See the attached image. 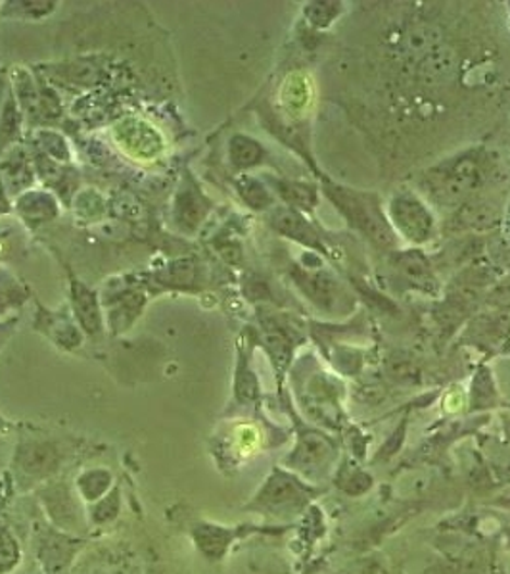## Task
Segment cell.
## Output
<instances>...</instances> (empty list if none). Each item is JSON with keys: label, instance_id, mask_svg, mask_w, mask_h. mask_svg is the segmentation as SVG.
I'll list each match as a JSON object with an SVG mask.
<instances>
[{"label": "cell", "instance_id": "1", "mask_svg": "<svg viewBox=\"0 0 510 574\" xmlns=\"http://www.w3.org/2000/svg\"><path fill=\"white\" fill-rule=\"evenodd\" d=\"M70 459L64 440L50 437H24L17 440L10 457V477L20 492H32L60 477Z\"/></svg>", "mask_w": 510, "mask_h": 574}, {"label": "cell", "instance_id": "2", "mask_svg": "<svg viewBox=\"0 0 510 574\" xmlns=\"http://www.w3.org/2000/svg\"><path fill=\"white\" fill-rule=\"evenodd\" d=\"M487 177V158L482 151H469L441 162L426 171L421 181L423 191L439 206H459Z\"/></svg>", "mask_w": 510, "mask_h": 574}, {"label": "cell", "instance_id": "3", "mask_svg": "<svg viewBox=\"0 0 510 574\" xmlns=\"http://www.w3.org/2000/svg\"><path fill=\"white\" fill-rule=\"evenodd\" d=\"M323 192L345 222L363 232L376 247L393 250L398 247V235L391 229L380 199L373 192L355 191L350 187L325 181Z\"/></svg>", "mask_w": 510, "mask_h": 574}, {"label": "cell", "instance_id": "4", "mask_svg": "<svg viewBox=\"0 0 510 574\" xmlns=\"http://www.w3.org/2000/svg\"><path fill=\"white\" fill-rule=\"evenodd\" d=\"M319 494L320 490L303 482L295 473L275 467L242 510L267 521H290L307 510L313 498Z\"/></svg>", "mask_w": 510, "mask_h": 574}, {"label": "cell", "instance_id": "5", "mask_svg": "<svg viewBox=\"0 0 510 574\" xmlns=\"http://www.w3.org/2000/svg\"><path fill=\"white\" fill-rule=\"evenodd\" d=\"M39 495L40 507L52 527L68 535L83 536L87 533V505L81 502L73 488V480L57 477L35 490Z\"/></svg>", "mask_w": 510, "mask_h": 574}, {"label": "cell", "instance_id": "6", "mask_svg": "<svg viewBox=\"0 0 510 574\" xmlns=\"http://www.w3.org/2000/svg\"><path fill=\"white\" fill-rule=\"evenodd\" d=\"M386 216L393 232L409 244H426L436 232V219L430 207L413 191H399L388 202Z\"/></svg>", "mask_w": 510, "mask_h": 574}, {"label": "cell", "instance_id": "7", "mask_svg": "<svg viewBox=\"0 0 510 574\" xmlns=\"http://www.w3.org/2000/svg\"><path fill=\"white\" fill-rule=\"evenodd\" d=\"M100 300L105 308L106 328H110L112 335H121L135 325L150 298L141 283L123 279L110 283Z\"/></svg>", "mask_w": 510, "mask_h": 574}, {"label": "cell", "instance_id": "8", "mask_svg": "<svg viewBox=\"0 0 510 574\" xmlns=\"http://www.w3.org/2000/svg\"><path fill=\"white\" fill-rule=\"evenodd\" d=\"M335 455L336 447L332 440L325 437L323 432L303 429L298 432L294 450L284 459V469L300 473L309 480L317 479L320 473L328 469Z\"/></svg>", "mask_w": 510, "mask_h": 574}, {"label": "cell", "instance_id": "9", "mask_svg": "<svg viewBox=\"0 0 510 574\" xmlns=\"http://www.w3.org/2000/svg\"><path fill=\"white\" fill-rule=\"evenodd\" d=\"M267 528L271 527H250V525L246 527H223V525H217L211 521L198 518L189 527V536H191L192 543L202 558L209 563H221L231 550L232 543L240 538L255 535V533H277V530H267Z\"/></svg>", "mask_w": 510, "mask_h": 574}, {"label": "cell", "instance_id": "10", "mask_svg": "<svg viewBox=\"0 0 510 574\" xmlns=\"http://www.w3.org/2000/svg\"><path fill=\"white\" fill-rule=\"evenodd\" d=\"M33 331L48 338L50 343L57 346L58 350L77 351L85 344V335L73 318L70 306L50 310L47 306H42L39 300H35Z\"/></svg>", "mask_w": 510, "mask_h": 574}, {"label": "cell", "instance_id": "11", "mask_svg": "<svg viewBox=\"0 0 510 574\" xmlns=\"http://www.w3.org/2000/svg\"><path fill=\"white\" fill-rule=\"evenodd\" d=\"M211 210H214V202L209 200L206 192L202 191V187L191 171H186L175 192L171 222L184 235H194L208 219Z\"/></svg>", "mask_w": 510, "mask_h": 574}, {"label": "cell", "instance_id": "12", "mask_svg": "<svg viewBox=\"0 0 510 574\" xmlns=\"http://www.w3.org/2000/svg\"><path fill=\"white\" fill-rule=\"evenodd\" d=\"M292 279H294L295 287L302 290V295L320 310L336 313V311L343 310L345 306H350V298L338 285V280L330 273L320 272L319 267L309 270L307 265H294Z\"/></svg>", "mask_w": 510, "mask_h": 574}, {"label": "cell", "instance_id": "13", "mask_svg": "<svg viewBox=\"0 0 510 574\" xmlns=\"http://www.w3.org/2000/svg\"><path fill=\"white\" fill-rule=\"evenodd\" d=\"M267 225L280 237L294 240L300 247L330 258V250L323 240V235L302 212L288 206H275L271 212H267Z\"/></svg>", "mask_w": 510, "mask_h": 574}, {"label": "cell", "instance_id": "14", "mask_svg": "<svg viewBox=\"0 0 510 574\" xmlns=\"http://www.w3.org/2000/svg\"><path fill=\"white\" fill-rule=\"evenodd\" d=\"M83 543L85 542L81 540V536L68 535L52 525L39 530L35 538V548L42 571L47 574H60L65 571L72 565L73 559L77 558Z\"/></svg>", "mask_w": 510, "mask_h": 574}, {"label": "cell", "instance_id": "15", "mask_svg": "<svg viewBox=\"0 0 510 574\" xmlns=\"http://www.w3.org/2000/svg\"><path fill=\"white\" fill-rule=\"evenodd\" d=\"M70 310L83 335L100 338L106 333L105 308L95 288L70 273Z\"/></svg>", "mask_w": 510, "mask_h": 574}, {"label": "cell", "instance_id": "16", "mask_svg": "<svg viewBox=\"0 0 510 574\" xmlns=\"http://www.w3.org/2000/svg\"><path fill=\"white\" fill-rule=\"evenodd\" d=\"M264 447V432L254 423H234L214 447L219 467H239Z\"/></svg>", "mask_w": 510, "mask_h": 574}, {"label": "cell", "instance_id": "17", "mask_svg": "<svg viewBox=\"0 0 510 574\" xmlns=\"http://www.w3.org/2000/svg\"><path fill=\"white\" fill-rule=\"evenodd\" d=\"M255 340L264 346L275 373L282 379L294 356L295 338L290 327L275 315H262V328Z\"/></svg>", "mask_w": 510, "mask_h": 574}, {"label": "cell", "instance_id": "18", "mask_svg": "<svg viewBox=\"0 0 510 574\" xmlns=\"http://www.w3.org/2000/svg\"><path fill=\"white\" fill-rule=\"evenodd\" d=\"M391 270L396 273L399 283L405 288H415L421 292L436 295L438 292V279L432 270L428 258L421 250H401L391 255Z\"/></svg>", "mask_w": 510, "mask_h": 574}, {"label": "cell", "instance_id": "19", "mask_svg": "<svg viewBox=\"0 0 510 574\" xmlns=\"http://www.w3.org/2000/svg\"><path fill=\"white\" fill-rule=\"evenodd\" d=\"M255 343L252 333H244L239 340V359H236V369H234V384H232V394L234 402L242 407L255 406L262 399V388H259V379L255 375L250 358H252V344Z\"/></svg>", "mask_w": 510, "mask_h": 574}, {"label": "cell", "instance_id": "20", "mask_svg": "<svg viewBox=\"0 0 510 574\" xmlns=\"http://www.w3.org/2000/svg\"><path fill=\"white\" fill-rule=\"evenodd\" d=\"M12 212L27 225V229H39L42 225L52 224L60 216V204L54 194L47 191H25L17 194Z\"/></svg>", "mask_w": 510, "mask_h": 574}, {"label": "cell", "instance_id": "21", "mask_svg": "<svg viewBox=\"0 0 510 574\" xmlns=\"http://www.w3.org/2000/svg\"><path fill=\"white\" fill-rule=\"evenodd\" d=\"M199 264L194 258H184V260H175L169 262L166 267H161L158 272H151L148 279H144L141 285L146 288V292L150 295L151 287H160L161 290H191L196 285V279L199 280Z\"/></svg>", "mask_w": 510, "mask_h": 574}, {"label": "cell", "instance_id": "22", "mask_svg": "<svg viewBox=\"0 0 510 574\" xmlns=\"http://www.w3.org/2000/svg\"><path fill=\"white\" fill-rule=\"evenodd\" d=\"M264 181L271 187L275 196H279L284 202V206L292 207L295 212H302L307 216L319 206V191L315 184L271 176H265Z\"/></svg>", "mask_w": 510, "mask_h": 574}, {"label": "cell", "instance_id": "23", "mask_svg": "<svg viewBox=\"0 0 510 574\" xmlns=\"http://www.w3.org/2000/svg\"><path fill=\"white\" fill-rule=\"evenodd\" d=\"M280 108L288 118L300 121L309 113L313 104V85L309 77L302 72H294L282 81L280 87Z\"/></svg>", "mask_w": 510, "mask_h": 574}, {"label": "cell", "instance_id": "24", "mask_svg": "<svg viewBox=\"0 0 510 574\" xmlns=\"http://www.w3.org/2000/svg\"><path fill=\"white\" fill-rule=\"evenodd\" d=\"M227 156H229V164L234 169V174L244 176V174H250L252 169L265 166V162L269 158V152L254 136L234 133L229 139Z\"/></svg>", "mask_w": 510, "mask_h": 574}, {"label": "cell", "instance_id": "25", "mask_svg": "<svg viewBox=\"0 0 510 574\" xmlns=\"http://www.w3.org/2000/svg\"><path fill=\"white\" fill-rule=\"evenodd\" d=\"M116 485L118 482H116L112 469L102 467V465L87 467V469L77 473L75 479H73V488H75L81 502L85 503V505L102 500Z\"/></svg>", "mask_w": 510, "mask_h": 574}, {"label": "cell", "instance_id": "26", "mask_svg": "<svg viewBox=\"0 0 510 574\" xmlns=\"http://www.w3.org/2000/svg\"><path fill=\"white\" fill-rule=\"evenodd\" d=\"M234 189L239 192L240 200L254 212H271L272 207L277 206L275 192L259 177L250 174L239 176L234 179Z\"/></svg>", "mask_w": 510, "mask_h": 574}, {"label": "cell", "instance_id": "27", "mask_svg": "<svg viewBox=\"0 0 510 574\" xmlns=\"http://www.w3.org/2000/svg\"><path fill=\"white\" fill-rule=\"evenodd\" d=\"M32 290L25 287L24 280L17 279L9 267L0 265V320L17 315Z\"/></svg>", "mask_w": 510, "mask_h": 574}, {"label": "cell", "instance_id": "28", "mask_svg": "<svg viewBox=\"0 0 510 574\" xmlns=\"http://www.w3.org/2000/svg\"><path fill=\"white\" fill-rule=\"evenodd\" d=\"M121 507H123L121 487L120 485H116L102 500L87 505L88 527H112L113 523L120 518Z\"/></svg>", "mask_w": 510, "mask_h": 574}, {"label": "cell", "instance_id": "29", "mask_svg": "<svg viewBox=\"0 0 510 574\" xmlns=\"http://www.w3.org/2000/svg\"><path fill=\"white\" fill-rule=\"evenodd\" d=\"M22 561H24L22 543L9 527L0 525V574L16 573Z\"/></svg>", "mask_w": 510, "mask_h": 574}, {"label": "cell", "instance_id": "30", "mask_svg": "<svg viewBox=\"0 0 510 574\" xmlns=\"http://www.w3.org/2000/svg\"><path fill=\"white\" fill-rule=\"evenodd\" d=\"M58 9V2H9L4 4L0 14L4 17H17L24 22H37L48 17Z\"/></svg>", "mask_w": 510, "mask_h": 574}, {"label": "cell", "instance_id": "31", "mask_svg": "<svg viewBox=\"0 0 510 574\" xmlns=\"http://www.w3.org/2000/svg\"><path fill=\"white\" fill-rule=\"evenodd\" d=\"M342 12V2H309V4H305V10H303L307 22L319 27V29H327L335 24L336 17L340 16Z\"/></svg>", "mask_w": 510, "mask_h": 574}, {"label": "cell", "instance_id": "32", "mask_svg": "<svg viewBox=\"0 0 510 574\" xmlns=\"http://www.w3.org/2000/svg\"><path fill=\"white\" fill-rule=\"evenodd\" d=\"M9 98V104L2 110V121H0V151L16 139L17 133H20V121H22V113L17 110L16 96L10 95Z\"/></svg>", "mask_w": 510, "mask_h": 574}, {"label": "cell", "instance_id": "33", "mask_svg": "<svg viewBox=\"0 0 510 574\" xmlns=\"http://www.w3.org/2000/svg\"><path fill=\"white\" fill-rule=\"evenodd\" d=\"M494 399H497V392L491 383V376H489V371L482 369L472 384V406L484 407L491 404Z\"/></svg>", "mask_w": 510, "mask_h": 574}, {"label": "cell", "instance_id": "34", "mask_svg": "<svg viewBox=\"0 0 510 574\" xmlns=\"http://www.w3.org/2000/svg\"><path fill=\"white\" fill-rule=\"evenodd\" d=\"M39 139L40 154H48L57 162L70 160V148L62 136L50 131H40Z\"/></svg>", "mask_w": 510, "mask_h": 574}, {"label": "cell", "instance_id": "35", "mask_svg": "<svg viewBox=\"0 0 510 574\" xmlns=\"http://www.w3.org/2000/svg\"><path fill=\"white\" fill-rule=\"evenodd\" d=\"M20 313L7 318V320H0V351L7 348V344L12 340V336L16 335L17 325H20Z\"/></svg>", "mask_w": 510, "mask_h": 574}, {"label": "cell", "instance_id": "36", "mask_svg": "<svg viewBox=\"0 0 510 574\" xmlns=\"http://www.w3.org/2000/svg\"><path fill=\"white\" fill-rule=\"evenodd\" d=\"M12 450L14 446H10L9 440L4 434H0V473L4 471L10 465V457H12Z\"/></svg>", "mask_w": 510, "mask_h": 574}, {"label": "cell", "instance_id": "37", "mask_svg": "<svg viewBox=\"0 0 510 574\" xmlns=\"http://www.w3.org/2000/svg\"><path fill=\"white\" fill-rule=\"evenodd\" d=\"M16 429V424L12 423L10 419H7L4 415L0 414V434H7V432H12Z\"/></svg>", "mask_w": 510, "mask_h": 574}, {"label": "cell", "instance_id": "38", "mask_svg": "<svg viewBox=\"0 0 510 574\" xmlns=\"http://www.w3.org/2000/svg\"><path fill=\"white\" fill-rule=\"evenodd\" d=\"M10 212H12V206H10L7 196H4V192H0V216H7Z\"/></svg>", "mask_w": 510, "mask_h": 574}, {"label": "cell", "instance_id": "39", "mask_svg": "<svg viewBox=\"0 0 510 574\" xmlns=\"http://www.w3.org/2000/svg\"><path fill=\"white\" fill-rule=\"evenodd\" d=\"M507 429H509V434H510V421H507ZM510 439V437H509Z\"/></svg>", "mask_w": 510, "mask_h": 574}]
</instances>
